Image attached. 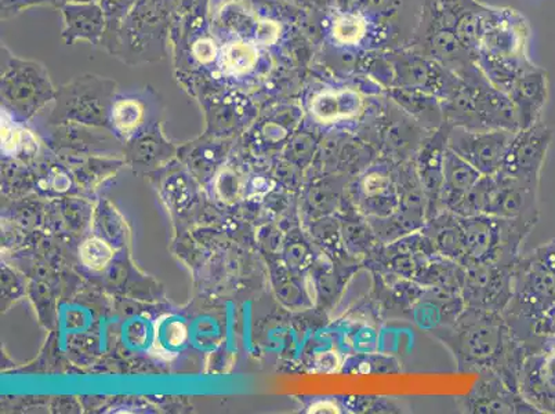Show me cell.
<instances>
[{"mask_svg": "<svg viewBox=\"0 0 555 414\" xmlns=\"http://www.w3.org/2000/svg\"><path fill=\"white\" fill-rule=\"evenodd\" d=\"M180 3L181 0H138L120 28L116 57L130 65L163 59L171 17Z\"/></svg>", "mask_w": 555, "mask_h": 414, "instance_id": "cell-1", "label": "cell"}, {"mask_svg": "<svg viewBox=\"0 0 555 414\" xmlns=\"http://www.w3.org/2000/svg\"><path fill=\"white\" fill-rule=\"evenodd\" d=\"M447 340L459 362L470 368L496 367L506 358L507 329L496 312L464 308Z\"/></svg>", "mask_w": 555, "mask_h": 414, "instance_id": "cell-2", "label": "cell"}, {"mask_svg": "<svg viewBox=\"0 0 555 414\" xmlns=\"http://www.w3.org/2000/svg\"><path fill=\"white\" fill-rule=\"evenodd\" d=\"M54 86L43 64L24 60L2 47V99L13 108L34 113L54 98Z\"/></svg>", "mask_w": 555, "mask_h": 414, "instance_id": "cell-3", "label": "cell"}, {"mask_svg": "<svg viewBox=\"0 0 555 414\" xmlns=\"http://www.w3.org/2000/svg\"><path fill=\"white\" fill-rule=\"evenodd\" d=\"M348 202L365 217H386L400 209L396 161L383 156L352 177L346 189Z\"/></svg>", "mask_w": 555, "mask_h": 414, "instance_id": "cell-4", "label": "cell"}, {"mask_svg": "<svg viewBox=\"0 0 555 414\" xmlns=\"http://www.w3.org/2000/svg\"><path fill=\"white\" fill-rule=\"evenodd\" d=\"M516 264L488 261L466 267L462 289L464 305L501 314L513 299Z\"/></svg>", "mask_w": 555, "mask_h": 414, "instance_id": "cell-5", "label": "cell"}, {"mask_svg": "<svg viewBox=\"0 0 555 414\" xmlns=\"http://www.w3.org/2000/svg\"><path fill=\"white\" fill-rule=\"evenodd\" d=\"M514 130H470L452 126L448 148L470 164L482 176H493L501 170Z\"/></svg>", "mask_w": 555, "mask_h": 414, "instance_id": "cell-6", "label": "cell"}, {"mask_svg": "<svg viewBox=\"0 0 555 414\" xmlns=\"http://www.w3.org/2000/svg\"><path fill=\"white\" fill-rule=\"evenodd\" d=\"M552 140L553 131L544 124L539 122L518 130L499 173L527 184L539 185Z\"/></svg>", "mask_w": 555, "mask_h": 414, "instance_id": "cell-7", "label": "cell"}, {"mask_svg": "<svg viewBox=\"0 0 555 414\" xmlns=\"http://www.w3.org/2000/svg\"><path fill=\"white\" fill-rule=\"evenodd\" d=\"M519 316L537 322L555 306V274L533 256L514 267V295Z\"/></svg>", "mask_w": 555, "mask_h": 414, "instance_id": "cell-8", "label": "cell"}, {"mask_svg": "<svg viewBox=\"0 0 555 414\" xmlns=\"http://www.w3.org/2000/svg\"><path fill=\"white\" fill-rule=\"evenodd\" d=\"M488 189L483 215L498 219L539 220V185L524 183L502 173L487 176Z\"/></svg>", "mask_w": 555, "mask_h": 414, "instance_id": "cell-9", "label": "cell"}, {"mask_svg": "<svg viewBox=\"0 0 555 414\" xmlns=\"http://www.w3.org/2000/svg\"><path fill=\"white\" fill-rule=\"evenodd\" d=\"M451 129L452 125L446 120L441 128L428 133L412 159L423 190H425L427 220L433 219L434 216L441 211L440 196L443 179V160H446Z\"/></svg>", "mask_w": 555, "mask_h": 414, "instance_id": "cell-10", "label": "cell"}, {"mask_svg": "<svg viewBox=\"0 0 555 414\" xmlns=\"http://www.w3.org/2000/svg\"><path fill=\"white\" fill-rule=\"evenodd\" d=\"M327 176H345L352 179L377 159L375 146L351 134L336 133L322 146Z\"/></svg>", "mask_w": 555, "mask_h": 414, "instance_id": "cell-11", "label": "cell"}, {"mask_svg": "<svg viewBox=\"0 0 555 414\" xmlns=\"http://www.w3.org/2000/svg\"><path fill=\"white\" fill-rule=\"evenodd\" d=\"M518 387L525 401L540 412H555V348L524 361Z\"/></svg>", "mask_w": 555, "mask_h": 414, "instance_id": "cell-12", "label": "cell"}, {"mask_svg": "<svg viewBox=\"0 0 555 414\" xmlns=\"http://www.w3.org/2000/svg\"><path fill=\"white\" fill-rule=\"evenodd\" d=\"M507 95L516 108L519 130L539 124L548 98L546 70L531 65L519 75Z\"/></svg>", "mask_w": 555, "mask_h": 414, "instance_id": "cell-13", "label": "cell"}, {"mask_svg": "<svg viewBox=\"0 0 555 414\" xmlns=\"http://www.w3.org/2000/svg\"><path fill=\"white\" fill-rule=\"evenodd\" d=\"M116 90L114 80L86 74L59 90L57 101L73 114H98Z\"/></svg>", "mask_w": 555, "mask_h": 414, "instance_id": "cell-14", "label": "cell"}, {"mask_svg": "<svg viewBox=\"0 0 555 414\" xmlns=\"http://www.w3.org/2000/svg\"><path fill=\"white\" fill-rule=\"evenodd\" d=\"M59 10L64 20L62 38L65 44L86 40L99 47L103 42L107 20L99 2L69 3Z\"/></svg>", "mask_w": 555, "mask_h": 414, "instance_id": "cell-15", "label": "cell"}, {"mask_svg": "<svg viewBox=\"0 0 555 414\" xmlns=\"http://www.w3.org/2000/svg\"><path fill=\"white\" fill-rule=\"evenodd\" d=\"M264 60V53L254 40L232 38L220 44L217 69L223 78H256L262 73Z\"/></svg>", "mask_w": 555, "mask_h": 414, "instance_id": "cell-16", "label": "cell"}, {"mask_svg": "<svg viewBox=\"0 0 555 414\" xmlns=\"http://www.w3.org/2000/svg\"><path fill=\"white\" fill-rule=\"evenodd\" d=\"M335 216L340 220L343 245L347 255L356 260L371 259L382 244L366 217L348 202L347 196Z\"/></svg>", "mask_w": 555, "mask_h": 414, "instance_id": "cell-17", "label": "cell"}, {"mask_svg": "<svg viewBox=\"0 0 555 414\" xmlns=\"http://www.w3.org/2000/svg\"><path fill=\"white\" fill-rule=\"evenodd\" d=\"M482 174L452 150H447L443 160V179L440 196L441 211H455Z\"/></svg>", "mask_w": 555, "mask_h": 414, "instance_id": "cell-18", "label": "cell"}, {"mask_svg": "<svg viewBox=\"0 0 555 414\" xmlns=\"http://www.w3.org/2000/svg\"><path fill=\"white\" fill-rule=\"evenodd\" d=\"M309 111L317 124L332 125L358 118L363 113V100L352 90H321L312 95Z\"/></svg>", "mask_w": 555, "mask_h": 414, "instance_id": "cell-19", "label": "cell"}, {"mask_svg": "<svg viewBox=\"0 0 555 414\" xmlns=\"http://www.w3.org/2000/svg\"><path fill=\"white\" fill-rule=\"evenodd\" d=\"M422 231L433 242L437 255L466 267V244H464L461 217L442 210L433 219H428Z\"/></svg>", "mask_w": 555, "mask_h": 414, "instance_id": "cell-20", "label": "cell"}, {"mask_svg": "<svg viewBox=\"0 0 555 414\" xmlns=\"http://www.w3.org/2000/svg\"><path fill=\"white\" fill-rule=\"evenodd\" d=\"M393 103L416 120L423 129L437 130L446 124L441 100L422 90L391 88Z\"/></svg>", "mask_w": 555, "mask_h": 414, "instance_id": "cell-21", "label": "cell"}, {"mask_svg": "<svg viewBox=\"0 0 555 414\" xmlns=\"http://www.w3.org/2000/svg\"><path fill=\"white\" fill-rule=\"evenodd\" d=\"M464 275H466V267L447 259V257L436 255L423 266L415 282L423 289L462 296Z\"/></svg>", "mask_w": 555, "mask_h": 414, "instance_id": "cell-22", "label": "cell"}, {"mask_svg": "<svg viewBox=\"0 0 555 414\" xmlns=\"http://www.w3.org/2000/svg\"><path fill=\"white\" fill-rule=\"evenodd\" d=\"M373 232L382 245L391 244V242L402 238V236L421 231L425 227L427 217L398 209L392 215L386 217H366Z\"/></svg>", "mask_w": 555, "mask_h": 414, "instance_id": "cell-23", "label": "cell"}, {"mask_svg": "<svg viewBox=\"0 0 555 414\" xmlns=\"http://www.w3.org/2000/svg\"><path fill=\"white\" fill-rule=\"evenodd\" d=\"M147 115V107L143 99L135 95H125L113 100L111 104L109 116L111 122L118 133L122 135H131L143 126Z\"/></svg>", "mask_w": 555, "mask_h": 414, "instance_id": "cell-24", "label": "cell"}, {"mask_svg": "<svg viewBox=\"0 0 555 414\" xmlns=\"http://www.w3.org/2000/svg\"><path fill=\"white\" fill-rule=\"evenodd\" d=\"M99 3L104 10L105 20H107V29H105L101 47L116 57L120 28H122L125 20L128 18L138 0H99Z\"/></svg>", "mask_w": 555, "mask_h": 414, "instance_id": "cell-25", "label": "cell"}, {"mask_svg": "<svg viewBox=\"0 0 555 414\" xmlns=\"http://www.w3.org/2000/svg\"><path fill=\"white\" fill-rule=\"evenodd\" d=\"M38 141L31 131L14 122L8 109L2 108V151L4 154L37 153Z\"/></svg>", "mask_w": 555, "mask_h": 414, "instance_id": "cell-26", "label": "cell"}, {"mask_svg": "<svg viewBox=\"0 0 555 414\" xmlns=\"http://www.w3.org/2000/svg\"><path fill=\"white\" fill-rule=\"evenodd\" d=\"M80 260L92 270H103L113 260L114 251L107 242L93 238L80 246Z\"/></svg>", "mask_w": 555, "mask_h": 414, "instance_id": "cell-27", "label": "cell"}, {"mask_svg": "<svg viewBox=\"0 0 555 414\" xmlns=\"http://www.w3.org/2000/svg\"><path fill=\"white\" fill-rule=\"evenodd\" d=\"M186 336H189V332H186L184 323L171 321L166 323L163 329L156 332V337H158L156 345L160 346V350H164V347H180L184 345Z\"/></svg>", "mask_w": 555, "mask_h": 414, "instance_id": "cell-28", "label": "cell"}, {"mask_svg": "<svg viewBox=\"0 0 555 414\" xmlns=\"http://www.w3.org/2000/svg\"><path fill=\"white\" fill-rule=\"evenodd\" d=\"M35 7H53V0H2V20L16 17Z\"/></svg>", "mask_w": 555, "mask_h": 414, "instance_id": "cell-29", "label": "cell"}, {"mask_svg": "<svg viewBox=\"0 0 555 414\" xmlns=\"http://www.w3.org/2000/svg\"><path fill=\"white\" fill-rule=\"evenodd\" d=\"M532 331L537 336L555 338V306L534 322Z\"/></svg>", "mask_w": 555, "mask_h": 414, "instance_id": "cell-30", "label": "cell"}, {"mask_svg": "<svg viewBox=\"0 0 555 414\" xmlns=\"http://www.w3.org/2000/svg\"><path fill=\"white\" fill-rule=\"evenodd\" d=\"M532 256L539 262H542V264L546 267L547 270L555 274V240L548 242V244L542 247H539V249L534 250Z\"/></svg>", "mask_w": 555, "mask_h": 414, "instance_id": "cell-31", "label": "cell"}, {"mask_svg": "<svg viewBox=\"0 0 555 414\" xmlns=\"http://www.w3.org/2000/svg\"><path fill=\"white\" fill-rule=\"evenodd\" d=\"M310 413H339V409L335 406V403L330 401L318 402L315 405L310 407Z\"/></svg>", "mask_w": 555, "mask_h": 414, "instance_id": "cell-32", "label": "cell"}, {"mask_svg": "<svg viewBox=\"0 0 555 414\" xmlns=\"http://www.w3.org/2000/svg\"><path fill=\"white\" fill-rule=\"evenodd\" d=\"M89 2H99V0H53V8L60 9L65 7V4L69 3H89Z\"/></svg>", "mask_w": 555, "mask_h": 414, "instance_id": "cell-33", "label": "cell"}]
</instances>
